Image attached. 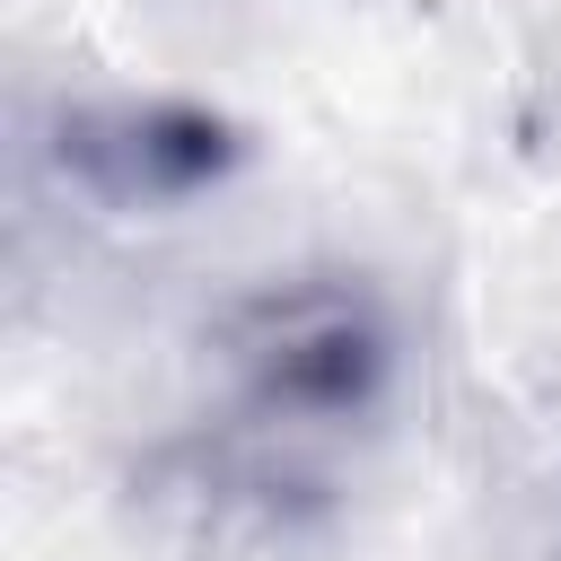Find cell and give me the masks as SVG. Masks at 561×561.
I'll list each match as a JSON object with an SVG mask.
<instances>
[{
    "label": "cell",
    "instance_id": "1",
    "mask_svg": "<svg viewBox=\"0 0 561 561\" xmlns=\"http://www.w3.org/2000/svg\"><path fill=\"white\" fill-rule=\"evenodd\" d=\"M61 158L114 202H167V193H193L202 175H219L228 140H219V123L175 114V105H114V114H79L61 131Z\"/></svg>",
    "mask_w": 561,
    "mask_h": 561
}]
</instances>
